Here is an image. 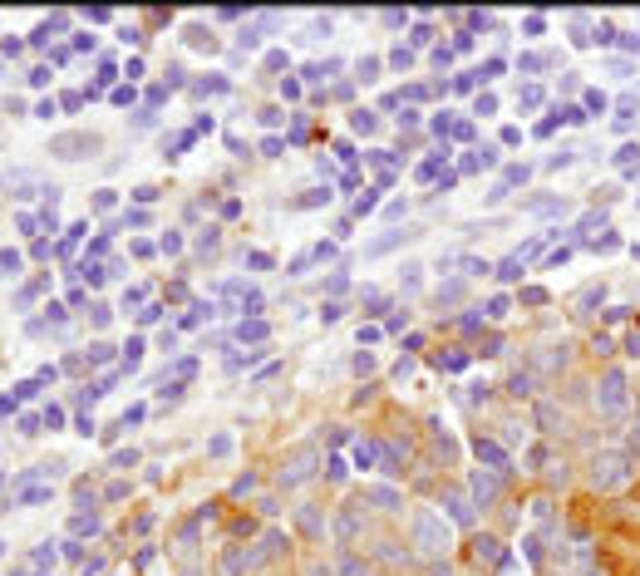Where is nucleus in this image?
Returning <instances> with one entry per match:
<instances>
[{"mask_svg":"<svg viewBox=\"0 0 640 576\" xmlns=\"http://www.w3.org/2000/svg\"><path fill=\"white\" fill-rule=\"evenodd\" d=\"M631 453L626 448H601L596 458H591V482H596V492H616V487H626L631 482Z\"/></svg>","mask_w":640,"mask_h":576,"instance_id":"nucleus-1","label":"nucleus"},{"mask_svg":"<svg viewBox=\"0 0 640 576\" xmlns=\"http://www.w3.org/2000/svg\"><path fill=\"white\" fill-rule=\"evenodd\" d=\"M596 409H601V419H626V409H631V380H626V370H606L601 380H596Z\"/></svg>","mask_w":640,"mask_h":576,"instance_id":"nucleus-2","label":"nucleus"},{"mask_svg":"<svg viewBox=\"0 0 640 576\" xmlns=\"http://www.w3.org/2000/svg\"><path fill=\"white\" fill-rule=\"evenodd\" d=\"M566 360H571V345H566V340H561V345H542V350H532L527 370H532L537 380H552V375L566 370Z\"/></svg>","mask_w":640,"mask_h":576,"instance_id":"nucleus-3","label":"nucleus"},{"mask_svg":"<svg viewBox=\"0 0 640 576\" xmlns=\"http://www.w3.org/2000/svg\"><path fill=\"white\" fill-rule=\"evenodd\" d=\"M414 542H419L424 552H448V527H443L433 512H419V517H414Z\"/></svg>","mask_w":640,"mask_h":576,"instance_id":"nucleus-4","label":"nucleus"},{"mask_svg":"<svg viewBox=\"0 0 640 576\" xmlns=\"http://www.w3.org/2000/svg\"><path fill=\"white\" fill-rule=\"evenodd\" d=\"M498 492H503V478H498V473H483V468L473 473V502H478V507H493Z\"/></svg>","mask_w":640,"mask_h":576,"instance_id":"nucleus-5","label":"nucleus"},{"mask_svg":"<svg viewBox=\"0 0 640 576\" xmlns=\"http://www.w3.org/2000/svg\"><path fill=\"white\" fill-rule=\"evenodd\" d=\"M311 463H316V448H301V453H291V458H286V468H281V482L311 478Z\"/></svg>","mask_w":640,"mask_h":576,"instance_id":"nucleus-6","label":"nucleus"},{"mask_svg":"<svg viewBox=\"0 0 640 576\" xmlns=\"http://www.w3.org/2000/svg\"><path fill=\"white\" fill-rule=\"evenodd\" d=\"M532 419H537V429H542V434H556V424H566V419H561V409H556L552 399H542V404H537Z\"/></svg>","mask_w":640,"mask_h":576,"instance_id":"nucleus-7","label":"nucleus"},{"mask_svg":"<svg viewBox=\"0 0 640 576\" xmlns=\"http://www.w3.org/2000/svg\"><path fill=\"white\" fill-rule=\"evenodd\" d=\"M443 507H448V517H453V522H463V527L473 522V502H468L463 492H443Z\"/></svg>","mask_w":640,"mask_h":576,"instance_id":"nucleus-8","label":"nucleus"},{"mask_svg":"<svg viewBox=\"0 0 640 576\" xmlns=\"http://www.w3.org/2000/svg\"><path fill=\"white\" fill-rule=\"evenodd\" d=\"M478 458H483L488 468H508V448L493 444V439H478Z\"/></svg>","mask_w":640,"mask_h":576,"instance_id":"nucleus-9","label":"nucleus"},{"mask_svg":"<svg viewBox=\"0 0 640 576\" xmlns=\"http://www.w3.org/2000/svg\"><path fill=\"white\" fill-rule=\"evenodd\" d=\"M473 552H478V562H488V567H493V562H503V542H498V537H478V542H473Z\"/></svg>","mask_w":640,"mask_h":576,"instance_id":"nucleus-10","label":"nucleus"},{"mask_svg":"<svg viewBox=\"0 0 640 576\" xmlns=\"http://www.w3.org/2000/svg\"><path fill=\"white\" fill-rule=\"evenodd\" d=\"M508 389H513L518 399H527V394H532V389H537V375H532V370H518V375L508 380Z\"/></svg>","mask_w":640,"mask_h":576,"instance_id":"nucleus-11","label":"nucleus"},{"mask_svg":"<svg viewBox=\"0 0 640 576\" xmlns=\"http://www.w3.org/2000/svg\"><path fill=\"white\" fill-rule=\"evenodd\" d=\"M581 108H586V118H591V113H606V108H611V98L601 94V89H586V98H581Z\"/></svg>","mask_w":640,"mask_h":576,"instance_id":"nucleus-12","label":"nucleus"},{"mask_svg":"<svg viewBox=\"0 0 640 576\" xmlns=\"http://www.w3.org/2000/svg\"><path fill=\"white\" fill-rule=\"evenodd\" d=\"M601 300H606V286H586L581 295H576V305H581V310H596Z\"/></svg>","mask_w":640,"mask_h":576,"instance_id":"nucleus-13","label":"nucleus"},{"mask_svg":"<svg viewBox=\"0 0 640 576\" xmlns=\"http://www.w3.org/2000/svg\"><path fill=\"white\" fill-rule=\"evenodd\" d=\"M522 266H527V261H522V256L513 252V256H508V261L498 266V276H503V281H518V276H522Z\"/></svg>","mask_w":640,"mask_h":576,"instance_id":"nucleus-14","label":"nucleus"},{"mask_svg":"<svg viewBox=\"0 0 640 576\" xmlns=\"http://www.w3.org/2000/svg\"><path fill=\"white\" fill-rule=\"evenodd\" d=\"M370 497H375V502H379V507H399V492H394V487H375V492H370Z\"/></svg>","mask_w":640,"mask_h":576,"instance_id":"nucleus-15","label":"nucleus"},{"mask_svg":"<svg viewBox=\"0 0 640 576\" xmlns=\"http://www.w3.org/2000/svg\"><path fill=\"white\" fill-rule=\"evenodd\" d=\"M518 103H522V108H537V103H542V89H537V84H527V89L518 94Z\"/></svg>","mask_w":640,"mask_h":576,"instance_id":"nucleus-16","label":"nucleus"},{"mask_svg":"<svg viewBox=\"0 0 640 576\" xmlns=\"http://www.w3.org/2000/svg\"><path fill=\"white\" fill-rule=\"evenodd\" d=\"M522 305H547V290H542V286H527V290H522Z\"/></svg>","mask_w":640,"mask_h":576,"instance_id":"nucleus-17","label":"nucleus"},{"mask_svg":"<svg viewBox=\"0 0 640 576\" xmlns=\"http://www.w3.org/2000/svg\"><path fill=\"white\" fill-rule=\"evenodd\" d=\"M591 40H596V45H611V40H616V30H611V25H606V20H601V25H596V30H591Z\"/></svg>","mask_w":640,"mask_h":576,"instance_id":"nucleus-18","label":"nucleus"},{"mask_svg":"<svg viewBox=\"0 0 640 576\" xmlns=\"http://www.w3.org/2000/svg\"><path fill=\"white\" fill-rule=\"evenodd\" d=\"M591 247H596V252H616V247H621V237H616V232H606V237H596Z\"/></svg>","mask_w":640,"mask_h":576,"instance_id":"nucleus-19","label":"nucleus"},{"mask_svg":"<svg viewBox=\"0 0 640 576\" xmlns=\"http://www.w3.org/2000/svg\"><path fill=\"white\" fill-rule=\"evenodd\" d=\"M488 315L503 320V315H508V295H493V300H488Z\"/></svg>","mask_w":640,"mask_h":576,"instance_id":"nucleus-20","label":"nucleus"},{"mask_svg":"<svg viewBox=\"0 0 640 576\" xmlns=\"http://www.w3.org/2000/svg\"><path fill=\"white\" fill-rule=\"evenodd\" d=\"M626 453H631V458H636V453H640V419H636V424H631V434H626Z\"/></svg>","mask_w":640,"mask_h":576,"instance_id":"nucleus-21","label":"nucleus"},{"mask_svg":"<svg viewBox=\"0 0 640 576\" xmlns=\"http://www.w3.org/2000/svg\"><path fill=\"white\" fill-rule=\"evenodd\" d=\"M532 517H537V522H552V502H547V497H537V502H532Z\"/></svg>","mask_w":640,"mask_h":576,"instance_id":"nucleus-22","label":"nucleus"},{"mask_svg":"<svg viewBox=\"0 0 640 576\" xmlns=\"http://www.w3.org/2000/svg\"><path fill=\"white\" fill-rule=\"evenodd\" d=\"M591 350H596V355H611V350H616V345H611V335H606V330H601V335H596V340H591Z\"/></svg>","mask_w":640,"mask_h":576,"instance_id":"nucleus-23","label":"nucleus"},{"mask_svg":"<svg viewBox=\"0 0 640 576\" xmlns=\"http://www.w3.org/2000/svg\"><path fill=\"white\" fill-rule=\"evenodd\" d=\"M463 271H468V276H483V271H493V266H488V261H473V256H468V261H463Z\"/></svg>","mask_w":640,"mask_h":576,"instance_id":"nucleus-24","label":"nucleus"},{"mask_svg":"<svg viewBox=\"0 0 640 576\" xmlns=\"http://www.w3.org/2000/svg\"><path fill=\"white\" fill-rule=\"evenodd\" d=\"M636 158H640V148H636V143H626V148L616 153V163H636Z\"/></svg>","mask_w":640,"mask_h":576,"instance_id":"nucleus-25","label":"nucleus"},{"mask_svg":"<svg viewBox=\"0 0 640 576\" xmlns=\"http://www.w3.org/2000/svg\"><path fill=\"white\" fill-rule=\"evenodd\" d=\"M542 64H547V60H542V55H522V69H527V74H537V69H542Z\"/></svg>","mask_w":640,"mask_h":576,"instance_id":"nucleus-26","label":"nucleus"},{"mask_svg":"<svg viewBox=\"0 0 640 576\" xmlns=\"http://www.w3.org/2000/svg\"><path fill=\"white\" fill-rule=\"evenodd\" d=\"M438 300H463V286H458V281H453V286H443V290H438Z\"/></svg>","mask_w":640,"mask_h":576,"instance_id":"nucleus-27","label":"nucleus"},{"mask_svg":"<svg viewBox=\"0 0 640 576\" xmlns=\"http://www.w3.org/2000/svg\"><path fill=\"white\" fill-rule=\"evenodd\" d=\"M626 355H636V360H640V330L631 335V340H626Z\"/></svg>","mask_w":640,"mask_h":576,"instance_id":"nucleus-28","label":"nucleus"},{"mask_svg":"<svg viewBox=\"0 0 640 576\" xmlns=\"http://www.w3.org/2000/svg\"><path fill=\"white\" fill-rule=\"evenodd\" d=\"M428 576H448V567H438V572H428Z\"/></svg>","mask_w":640,"mask_h":576,"instance_id":"nucleus-29","label":"nucleus"},{"mask_svg":"<svg viewBox=\"0 0 640 576\" xmlns=\"http://www.w3.org/2000/svg\"><path fill=\"white\" fill-rule=\"evenodd\" d=\"M561 576H576V572H561Z\"/></svg>","mask_w":640,"mask_h":576,"instance_id":"nucleus-30","label":"nucleus"}]
</instances>
